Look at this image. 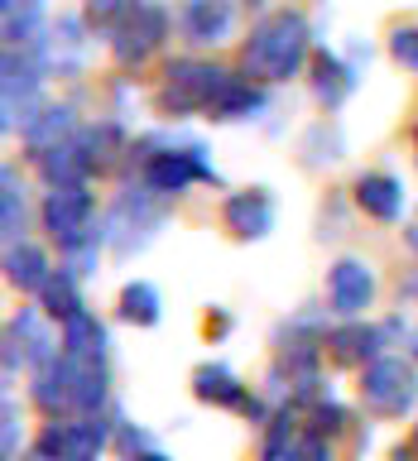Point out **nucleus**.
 Wrapping results in <instances>:
<instances>
[{
	"label": "nucleus",
	"instance_id": "1",
	"mask_svg": "<svg viewBox=\"0 0 418 461\" xmlns=\"http://www.w3.org/2000/svg\"><path fill=\"white\" fill-rule=\"evenodd\" d=\"M313 49L317 43H313L308 14H303L298 5H274V10L259 14V20L250 24V34L241 39L236 68L259 86H279V82H294V77L308 72Z\"/></svg>",
	"mask_w": 418,
	"mask_h": 461
},
{
	"label": "nucleus",
	"instance_id": "2",
	"mask_svg": "<svg viewBox=\"0 0 418 461\" xmlns=\"http://www.w3.org/2000/svg\"><path fill=\"white\" fill-rule=\"evenodd\" d=\"M125 183H144L154 197H183L187 187L197 183H212L222 187V173H216L212 154L202 140H187V135H168V130H154V135H140L130 140V154H125Z\"/></svg>",
	"mask_w": 418,
	"mask_h": 461
},
{
	"label": "nucleus",
	"instance_id": "3",
	"mask_svg": "<svg viewBox=\"0 0 418 461\" xmlns=\"http://www.w3.org/2000/svg\"><path fill=\"white\" fill-rule=\"evenodd\" d=\"M241 68H226L216 58H168L164 77L154 86V111L164 121H187V115H212V106L222 101V92L236 82Z\"/></svg>",
	"mask_w": 418,
	"mask_h": 461
},
{
	"label": "nucleus",
	"instance_id": "4",
	"mask_svg": "<svg viewBox=\"0 0 418 461\" xmlns=\"http://www.w3.org/2000/svg\"><path fill=\"white\" fill-rule=\"evenodd\" d=\"M168 221V202L154 197L144 183H125L121 193L111 197V207L101 212V226H106V250L115 259H135L144 245H150Z\"/></svg>",
	"mask_w": 418,
	"mask_h": 461
},
{
	"label": "nucleus",
	"instance_id": "5",
	"mask_svg": "<svg viewBox=\"0 0 418 461\" xmlns=\"http://www.w3.org/2000/svg\"><path fill=\"white\" fill-rule=\"evenodd\" d=\"M39 226L58 245V259L77 255L86 245H106V226L96 216V193L86 187H49L39 202Z\"/></svg>",
	"mask_w": 418,
	"mask_h": 461
},
{
	"label": "nucleus",
	"instance_id": "6",
	"mask_svg": "<svg viewBox=\"0 0 418 461\" xmlns=\"http://www.w3.org/2000/svg\"><path fill=\"white\" fill-rule=\"evenodd\" d=\"M49 77L53 72L39 53L5 49V58H0V111H5L0 115V130H5V135L24 130L43 106H49V101H43V82Z\"/></svg>",
	"mask_w": 418,
	"mask_h": 461
},
{
	"label": "nucleus",
	"instance_id": "7",
	"mask_svg": "<svg viewBox=\"0 0 418 461\" xmlns=\"http://www.w3.org/2000/svg\"><path fill=\"white\" fill-rule=\"evenodd\" d=\"M356 394L366 403V413L395 423V418H404L418 403V360H404L395 351H385L380 360H370V366L360 370Z\"/></svg>",
	"mask_w": 418,
	"mask_h": 461
},
{
	"label": "nucleus",
	"instance_id": "8",
	"mask_svg": "<svg viewBox=\"0 0 418 461\" xmlns=\"http://www.w3.org/2000/svg\"><path fill=\"white\" fill-rule=\"evenodd\" d=\"M63 351V337L53 331V317L39 308H20L5 322V375L14 370H39V366H49V360Z\"/></svg>",
	"mask_w": 418,
	"mask_h": 461
},
{
	"label": "nucleus",
	"instance_id": "9",
	"mask_svg": "<svg viewBox=\"0 0 418 461\" xmlns=\"http://www.w3.org/2000/svg\"><path fill=\"white\" fill-rule=\"evenodd\" d=\"M164 39H168V10L159 5V0H144V5L106 39V49H111L115 68L135 72V68H144L159 49H164Z\"/></svg>",
	"mask_w": 418,
	"mask_h": 461
},
{
	"label": "nucleus",
	"instance_id": "10",
	"mask_svg": "<svg viewBox=\"0 0 418 461\" xmlns=\"http://www.w3.org/2000/svg\"><path fill=\"white\" fill-rule=\"evenodd\" d=\"M375 294H380V279L366 255H337L327 265V312H337L341 322L366 317L375 308Z\"/></svg>",
	"mask_w": 418,
	"mask_h": 461
},
{
	"label": "nucleus",
	"instance_id": "11",
	"mask_svg": "<svg viewBox=\"0 0 418 461\" xmlns=\"http://www.w3.org/2000/svg\"><path fill=\"white\" fill-rule=\"evenodd\" d=\"M193 399L212 403V409H236L245 418H255V423H269L265 403H259L250 389L241 384V375L231 366H222V360H202V366L193 370Z\"/></svg>",
	"mask_w": 418,
	"mask_h": 461
},
{
	"label": "nucleus",
	"instance_id": "12",
	"mask_svg": "<svg viewBox=\"0 0 418 461\" xmlns=\"http://www.w3.org/2000/svg\"><path fill=\"white\" fill-rule=\"evenodd\" d=\"M274 216H279V207H274V193L269 187H236V193L222 197V226L231 240H265L274 230Z\"/></svg>",
	"mask_w": 418,
	"mask_h": 461
},
{
	"label": "nucleus",
	"instance_id": "13",
	"mask_svg": "<svg viewBox=\"0 0 418 461\" xmlns=\"http://www.w3.org/2000/svg\"><path fill=\"white\" fill-rule=\"evenodd\" d=\"M351 207L366 212L370 221L380 226H399L404 221V207H409V197H404V178L389 168H360L356 183H351Z\"/></svg>",
	"mask_w": 418,
	"mask_h": 461
},
{
	"label": "nucleus",
	"instance_id": "14",
	"mask_svg": "<svg viewBox=\"0 0 418 461\" xmlns=\"http://www.w3.org/2000/svg\"><path fill=\"white\" fill-rule=\"evenodd\" d=\"M77 370H82V360H72V356L58 351L49 366L34 370V380H29V399H34L49 418H72V409H77Z\"/></svg>",
	"mask_w": 418,
	"mask_h": 461
},
{
	"label": "nucleus",
	"instance_id": "15",
	"mask_svg": "<svg viewBox=\"0 0 418 461\" xmlns=\"http://www.w3.org/2000/svg\"><path fill=\"white\" fill-rule=\"evenodd\" d=\"M385 346H389L385 322H366V317H351V322H337L327 331V356L351 370H366L370 360H380Z\"/></svg>",
	"mask_w": 418,
	"mask_h": 461
},
{
	"label": "nucleus",
	"instance_id": "16",
	"mask_svg": "<svg viewBox=\"0 0 418 461\" xmlns=\"http://www.w3.org/2000/svg\"><path fill=\"white\" fill-rule=\"evenodd\" d=\"M0 20H5V49H29V53H39L43 63H49L53 14H49L43 0H0Z\"/></svg>",
	"mask_w": 418,
	"mask_h": 461
},
{
	"label": "nucleus",
	"instance_id": "17",
	"mask_svg": "<svg viewBox=\"0 0 418 461\" xmlns=\"http://www.w3.org/2000/svg\"><path fill=\"white\" fill-rule=\"evenodd\" d=\"M178 34L193 49H216L236 34V0H183Z\"/></svg>",
	"mask_w": 418,
	"mask_h": 461
},
{
	"label": "nucleus",
	"instance_id": "18",
	"mask_svg": "<svg viewBox=\"0 0 418 461\" xmlns=\"http://www.w3.org/2000/svg\"><path fill=\"white\" fill-rule=\"evenodd\" d=\"M356 82H360V72L351 68V58H341V53H332V49H313L308 92H313V101H317L327 115L346 106V96L356 92Z\"/></svg>",
	"mask_w": 418,
	"mask_h": 461
},
{
	"label": "nucleus",
	"instance_id": "19",
	"mask_svg": "<svg viewBox=\"0 0 418 461\" xmlns=\"http://www.w3.org/2000/svg\"><path fill=\"white\" fill-rule=\"evenodd\" d=\"M34 173L43 178V187H86L96 178V158L82 144V135H72L63 144H53V149L34 154Z\"/></svg>",
	"mask_w": 418,
	"mask_h": 461
},
{
	"label": "nucleus",
	"instance_id": "20",
	"mask_svg": "<svg viewBox=\"0 0 418 461\" xmlns=\"http://www.w3.org/2000/svg\"><path fill=\"white\" fill-rule=\"evenodd\" d=\"M77 130H82L77 106H72V101H49V106H43L34 121L20 130V144L29 149V158H34V154H43V149H53V144L72 140Z\"/></svg>",
	"mask_w": 418,
	"mask_h": 461
},
{
	"label": "nucleus",
	"instance_id": "21",
	"mask_svg": "<svg viewBox=\"0 0 418 461\" xmlns=\"http://www.w3.org/2000/svg\"><path fill=\"white\" fill-rule=\"evenodd\" d=\"M53 259H49V250L43 245H34V240H20V245H5V284L10 288H20V294H43V284L53 279Z\"/></svg>",
	"mask_w": 418,
	"mask_h": 461
},
{
	"label": "nucleus",
	"instance_id": "22",
	"mask_svg": "<svg viewBox=\"0 0 418 461\" xmlns=\"http://www.w3.org/2000/svg\"><path fill=\"white\" fill-rule=\"evenodd\" d=\"M86 39H92V24L77 14H58L53 20V34H49V68L53 72H77L82 58H86Z\"/></svg>",
	"mask_w": 418,
	"mask_h": 461
},
{
	"label": "nucleus",
	"instance_id": "23",
	"mask_svg": "<svg viewBox=\"0 0 418 461\" xmlns=\"http://www.w3.org/2000/svg\"><path fill=\"white\" fill-rule=\"evenodd\" d=\"M58 337H63V356H72V360H106L111 337H106V322H101L92 308L68 317V322L58 327Z\"/></svg>",
	"mask_w": 418,
	"mask_h": 461
},
{
	"label": "nucleus",
	"instance_id": "24",
	"mask_svg": "<svg viewBox=\"0 0 418 461\" xmlns=\"http://www.w3.org/2000/svg\"><path fill=\"white\" fill-rule=\"evenodd\" d=\"M29 230V202H24V178L14 164H0V240L20 245Z\"/></svg>",
	"mask_w": 418,
	"mask_h": 461
},
{
	"label": "nucleus",
	"instance_id": "25",
	"mask_svg": "<svg viewBox=\"0 0 418 461\" xmlns=\"http://www.w3.org/2000/svg\"><path fill=\"white\" fill-rule=\"evenodd\" d=\"M39 308L49 312L58 327H63L68 317H77V312L86 308V303H82V279H77V274H72L68 265H58L53 279L43 284V294H39Z\"/></svg>",
	"mask_w": 418,
	"mask_h": 461
},
{
	"label": "nucleus",
	"instance_id": "26",
	"mask_svg": "<svg viewBox=\"0 0 418 461\" xmlns=\"http://www.w3.org/2000/svg\"><path fill=\"white\" fill-rule=\"evenodd\" d=\"M115 317L130 327H159V317H164V298H159V288L150 279H130L121 288V298H115Z\"/></svg>",
	"mask_w": 418,
	"mask_h": 461
},
{
	"label": "nucleus",
	"instance_id": "27",
	"mask_svg": "<svg viewBox=\"0 0 418 461\" xmlns=\"http://www.w3.org/2000/svg\"><path fill=\"white\" fill-rule=\"evenodd\" d=\"M298 154H303V168H332L346 154L341 125L327 121V115H323V121H313L308 130H303V140H298Z\"/></svg>",
	"mask_w": 418,
	"mask_h": 461
},
{
	"label": "nucleus",
	"instance_id": "28",
	"mask_svg": "<svg viewBox=\"0 0 418 461\" xmlns=\"http://www.w3.org/2000/svg\"><path fill=\"white\" fill-rule=\"evenodd\" d=\"M140 5H144V0H86V5H82V20L92 24L96 39H111Z\"/></svg>",
	"mask_w": 418,
	"mask_h": 461
},
{
	"label": "nucleus",
	"instance_id": "29",
	"mask_svg": "<svg viewBox=\"0 0 418 461\" xmlns=\"http://www.w3.org/2000/svg\"><path fill=\"white\" fill-rule=\"evenodd\" d=\"M385 53L389 63L404 72H418V20H395L385 34Z\"/></svg>",
	"mask_w": 418,
	"mask_h": 461
},
{
	"label": "nucleus",
	"instance_id": "30",
	"mask_svg": "<svg viewBox=\"0 0 418 461\" xmlns=\"http://www.w3.org/2000/svg\"><path fill=\"white\" fill-rule=\"evenodd\" d=\"M20 447H24V413L14 394L0 399V456L5 461H20Z\"/></svg>",
	"mask_w": 418,
	"mask_h": 461
},
{
	"label": "nucleus",
	"instance_id": "31",
	"mask_svg": "<svg viewBox=\"0 0 418 461\" xmlns=\"http://www.w3.org/2000/svg\"><path fill=\"white\" fill-rule=\"evenodd\" d=\"M111 452L121 456V461H140V456H150V452H154V438H150L144 428H135V423H115Z\"/></svg>",
	"mask_w": 418,
	"mask_h": 461
},
{
	"label": "nucleus",
	"instance_id": "32",
	"mask_svg": "<svg viewBox=\"0 0 418 461\" xmlns=\"http://www.w3.org/2000/svg\"><path fill=\"white\" fill-rule=\"evenodd\" d=\"M279 461H332V438H323V432H313V428H303L298 438L284 447Z\"/></svg>",
	"mask_w": 418,
	"mask_h": 461
},
{
	"label": "nucleus",
	"instance_id": "33",
	"mask_svg": "<svg viewBox=\"0 0 418 461\" xmlns=\"http://www.w3.org/2000/svg\"><path fill=\"white\" fill-rule=\"evenodd\" d=\"M346 423H351V418H346V409L337 399H317L308 409V423H303V428L323 432V438H337V432H346Z\"/></svg>",
	"mask_w": 418,
	"mask_h": 461
},
{
	"label": "nucleus",
	"instance_id": "34",
	"mask_svg": "<svg viewBox=\"0 0 418 461\" xmlns=\"http://www.w3.org/2000/svg\"><path fill=\"white\" fill-rule=\"evenodd\" d=\"M226 331H231V312H222V308L207 312V337H226Z\"/></svg>",
	"mask_w": 418,
	"mask_h": 461
},
{
	"label": "nucleus",
	"instance_id": "35",
	"mask_svg": "<svg viewBox=\"0 0 418 461\" xmlns=\"http://www.w3.org/2000/svg\"><path fill=\"white\" fill-rule=\"evenodd\" d=\"M399 303H418V269L409 279H399Z\"/></svg>",
	"mask_w": 418,
	"mask_h": 461
},
{
	"label": "nucleus",
	"instance_id": "36",
	"mask_svg": "<svg viewBox=\"0 0 418 461\" xmlns=\"http://www.w3.org/2000/svg\"><path fill=\"white\" fill-rule=\"evenodd\" d=\"M404 245H409V250L418 255V216H413V221H409V226H404Z\"/></svg>",
	"mask_w": 418,
	"mask_h": 461
},
{
	"label": "nucleus",
	"instance_id": "37",
	"mask_svg": "<svg viewBox=\"0 0 418 461\" xmlns=\"http://www.w3.org/2000/svg\"><path fill=\"white\" fill-rule=\"evenodd\" d=\"M409 360H418V322H413V331H409Z\"/></svg>",
	"mask_w": 418,
	"mask_h": 461
},
{
	"label": "nucleus",
	"instance_id": "38",
	"mask_svg": "<svg viewBox=\"0 0 418 461\" xmlns=\"http://www.w3.org/2000/svg\"><path fill=\"white\" fill-rule=\"evenodd\" d=\"M140 461H173V456H164V452L154 447V452H150V456H140Z\"/></svg>",
	"mask_w": 418,
	"mask_h": 461
},
{
	"label": "nucleus",
	"instance_id": "39",
	"mask_svg": "<svg viewBox=\"0 0 418 461\" xmlns=\"http://www.w3.org/2000/svg\"><path fill=\"white\" fill-rule=\"evenodd\" d=\"M68 461H101V456H68Z\"/></svg>",
	"mask_w": 418,
	"mask_h": 461
},
{
	"label": "nucleus",
	"instance_id": "40",
	"mask_svg": "<svg viewBox=\"0 0 418 461\" xmlns=\"http://www.w3.org/2000/svg\"><path fill=\"white\" fill-rule=\"evenodd\" d=\"M413 144H418V125H413Z\"/></svg>",
	"mask_w": 418,
	"mask_h": 461
},
{
	"label": "nucleus",
	"instance_id": "41",
	"mask_svg": "<svg viewBox=\"0 0 418 461\" xmlns=\"http://www.w3.org/2000/svg\"><path fill=\"white\" fill-rule=\"evenodd\" d=\"M413 442H418V423H413Z\"/></svg>",
	"mask_w": 418,
	"mask_h": 461
}]
</instances>
